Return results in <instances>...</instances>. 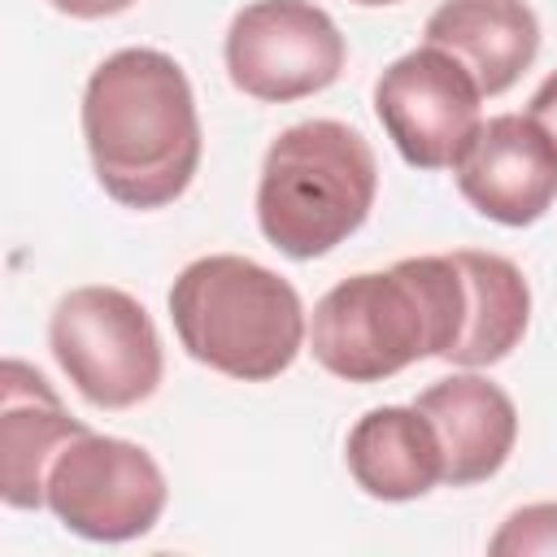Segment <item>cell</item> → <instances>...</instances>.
Listing matches in <instances>:
<instances>
[{
	"instance_id": "18",
	"label": "cell",
	"mask_w": 557,
	"mask_h": 557,
	"mask_svg": "<svg viewBox=\"0 0 557 557\" xmlns=\"http://www.w3.org/2000/svg\"><path fill=\"white\" fill-rule=\"evenodd\" d=\"M352 4H400V0H352Z\"/></svg>"
},
{
	"instance_id": "9",
	"label": "cell",
	"mask_w": 557,
	"mask_h": 557,
	"mask_svg": "<svg viewBox=\"0 0 557 557\" xmlns=\"http://www.w3.org/2000/svg\"><path fill=\"white\" fill-rule=\"evenodd\" d=\"M457 191L500 226H531L557 200V144L527 113L487 117L461 157Z\"/></svg>"
},
{
	"instance_id": "1",
	"label": "cell",
	"mask_w": 557,
	"mask_h": 557,
	"mask_svg": "<svg viewBox=\"0 0 557 557\" xmlns=\"http://www.w3.org/2000/svg\"><path fill=\"white\" fill-rule=\"evenodd\" d=\"M83 139L100 187L117 205H174L191 187L205 148L183 65L157 48L104 57L83 91Z\"/></svg>"
},
{
	"instance_id": "4",
	"label": "cell",
	"mask_w": 557,
	"mask_h": 557,
	"mask_svg": "<svg viewBox=\"0 0 557 557\" xmlns=\"http://www.w3.org/2000/svg\"><path fill=\"white\" fill-rule=\"evenodd\" d=\"M170 318L191 361L239 383L278 379L305 344V305L296 287L235 252L183 265L170 287Z\"/></svg>"
},
{
	"instance_id": "7",
	"label": "cell",
	"mask_w": 557,
	"mask_h": 557,
	"mask_svg": "<svg viewBox=\"0 0 557 557\" xmlns=\"http://www.w3.org/2000/svg\"><path fill=\"white\" fill-rule=\"evenodd\" d=\"M479 104L474 74L435 44L396 57L374 83V113L413 170H457L483 126Z\"/></svg>"
},
{
	"instance_id": "8",
	"label": "cell",
	"mask_w": 557,
	"mask_h": 557,
	"mask_svg": "<svg viewBox=\"0 0 557 557\" xmlns=\"http://www.w3.org/2000/svg\"><path fill=\"white\" fill-rule=\"evenodd\" d=\"M231 83L265 104L326 91L344 74V35L313 0H252L226 30Z\"/></svg>"
},
{
	"instance_id": "6",
	"label": "cell",
	"mask_w": 557,
	"mask_h": 557,
	"mask_svg": "<svg viewBox=\"0 0 557 557\" xmlns=\"http://www.w3.org/2000/svg\"><path fill=\"white\" fill-rule=\"evenodd\" d=\"M170 487L148 448L83 431L48 466V509L57 522L96 544L148 535L165 513Z\"/></svg>"
},
{
	"instance_id": "11",
	"label": "cell",
	"mask_w": 557,
	"mask_h": 557,
	"mask_svg": "<svg viewBox=\"0 0 557 557\" xmlns=\"http://www.w3.org/2000/svg\"><path fill=\"white\" fill-rule=\"evenodd\" d=\"M413 405L418 413H426V422L440 435L448 487L483 483L509 461L518 440V409L505 396V387H496L492 379L453 374L431 383Z\"/></svg>"
},
{
	"instance_id": "3",
	"label": "cell",
	"mask_w": 557,
	"mask_h": 557,
	"mask_svg": "<svg viewBox=\"0 0 557 557\" xmlns=\"http://www.w3.org/2000/svg\"><path fill=\"white\" fill-rule=\"evenodd\" d=\"M379 196V161L361 131L335 117L287 126L261 161L257 226L292 261H313L361 231Z\"/></svg>"
},
{
	"instance_id": "17",
	"label": "cell",
	"mask_w": 557,
	"mask_h": 557,
	"mask_svg": "<svg viewBox=\"0 0 557 557\" xmlns=\"http://www.w3.org/2000/svg\"><path fill=\"white\" fill-rule=\"evenodd\" d=\"M52 9L70 13V17H83V22H96V17H113V13H126L135 0H48Z\"/></svg>"
},
{
	"instance_id": "5",
	"label": "cell",
	"mask_w": 557,
	"mask_h": 557,
	"mask_svg": "<svg viewBox=\"0 0 557 557\" xmlns=\"http://www.w3.org/2000/svg\"><path fill=\"white\" fill-rule=\"evenodd\" d=\"M48 348L74 392L96 409H131L148 400L165 374L161 335L148 309L122 287H74L57 300Z\"/></svg>"
},
{
	"instance_id": "14",
	"label": "cell",
	"mask_w": 557,
	"mask_h": 557,
	"mask_svg": "<svg viewBox=\"0 0 557 557\" xmlns=\"http://www.w3.org/2000/svg\"><path fill=\"white\" fill-rule=\"evenodd\" d=\"M461 283H466V322L457 344L448 348V366L461 370H483L505 361L531 322V287L522 270L500 257V252H479V248H457L453 252Z\"/></svg>"
},
{
	"instance_id": "15",
	"label": "cell",
	"mask_w": 557,
	"mask_h": 557,
	"mask_svg": "<svg viewBox=\"0 0 557 557\" xmlns=\"http://www.w3.org/2000/svg\"><path fill=\"white\" fill-rule=\"evenodd\" d=\"M492 557H557V500L513 509L487 540Z\"/></svg>"
},
{
	"instance_id": "13",
	"label": "cell",
	"mask_w": 557,
	"mask_h": 557,
	"mask_svg": "<svg viewBox=\"0 0 557 557\" xmlns=\"http://www.w3.org/2000/svg\"><path fill=\"white\" fill-rule=\"evenodd\" d=\"M344 461L374 500H418L444 483V448L418 405H379L361 413L344 440Z\"/></svg>"
},
{
	"instance_id": "10",
	"label": "cell",
	"mask_w": 557,
	"mask_h": 557,
	"mask_svg": "<svg viewBox=\"0 0 557 557\" xmlns=\"http://www.w3.org/2000/svg\"><path fill=\"white\" fill-rule=\"evenodd\" d=\"M87 426L61 405L48 379L9 357L0 366V496L9 509L48 505L52 457Z\"/></svg>"
},
{
	"instance_id": "16",
	"label": "cell",
	"mask_w": 557,
	"mask_h": 557,
	"mask_svg": "<svg viewBox=\"0 0 557 557\" xmlns=\"http://www.w3.org/2000/svg\"><path fill=\"white\" fill-rule=\"evenodd\" d=\"M527 117L540 122L544 135L557 144V70L535 87V96H531V104H527Z\"/></svg>"
},
{
	"instance_id": "12",
	"label": "cell",
	"mask_w": 557,
	"mask_h": 557,
	"mask_svg": "<svg viewBox=\"0 0 557 557\" xmlns=\"http://www.w3.org/2000/svg\"><path fill=\"white\" fill-rule=\"evenodd\" d=\"M422 35L453 52L483 96L509 91L540 52V22L527 0H444Z\"/></svg>"
},
{
	"instance_id": "2",
	"label": "cell",
	"mask_w": 557,
	"mask_h": 557,
	"mask_svg": "<svg viewBox=\"0 0 557 557\" xmlns=\"http://www.w3.org/2000/svg\"><path fill=\"white\" fill-rule=\"evenodd\" d=\"M466 322V283L453 252L400 257L392 270L335 283L309 322L313 361L348 383H383L413 361L448 357Z\"/></svg>"
}]
</instances>
